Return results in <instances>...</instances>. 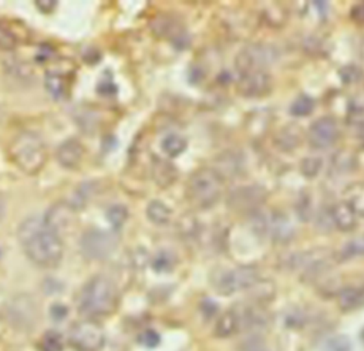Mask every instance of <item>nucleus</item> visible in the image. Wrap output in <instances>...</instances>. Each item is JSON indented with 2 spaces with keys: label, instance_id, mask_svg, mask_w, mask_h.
<instances>
[{
  "label": "nucleus",
  "instance_id": "obj_35",
  "mask_svg": "<svg viewBox=\"0 0 364 351\" xmlns=\"http://www.w3.org/2000/svg\"><path fill=\"white\" fill-rule=\"evenodd\" d=\"M5 213H6V202L2 197H0V219L5 217Z\"/></svg>",
  "mask_w": 364,
  "mask_h": 351
},
{
  "label": "nucleus",
  "instance_id": "obj_19",
  "mask_svg": "<svg viewBox=\"0 0 364 351\" xmlns=\"http://www.w3.org/2000/svg\"><path fill=\"white\" fill-rule=\"evenodd\" d=\"M45 87L54 100H62L67 93L65 77L57 71H47L45 75Z\"/></svg>",
  "mask_w": 364,
  "mask_h": 351
},
{
  "label": "nucleus",
  "instance_id": "obj_30",
  "mask_svg": "<svg viewBox=\"0 0 364 351\" xmlns=\"http://www.w3.org/2000/svg\"><path fill=\"white\" fill-rule=\"evenodd\" d=\"M364 255V238L352 241L345 249H343V256L345 258H354Z\"/></svg>",
  "mask_w": 364,
  "mask_h": 351
},
{
  "label": "nucleus",
  "instance_id": "obj_34",
  "mask_svg": "<svg viewBox=\"0 0 364 351\" xmlns=\"http://www.w3.org/2000/svg\"><path fill=\"white\" fill-rule=\"evenodd\" d=\"M352 17L354 21L360 25H364V3L357 5L353 10H352Z\"/></svg>",
  "mask_w": 364,
  "mask_h": 351
},
{
  "label": "nucleus",
  "instance_id": "obj_1",
  "mask_svg": "<svg viewBox=\"0 0 364 351\" xmlns=\"http://www.w3.org/2000/svg\"><path fill=\"white\" fill-rule=\"evenodd\" d=\"M17 239L27 259L38 267L53 269L63 259L62 237L45 219H25L17 228Z\"/></svg>",
  "mask_w": 364,
  "mask_h": 351
},
{
  "label": "nucleus",
  "instance_id": "obj_11",
  "mask_svg": "<svg viewBox=\"0 0 364 351\" xmlns=\"http://www.w3.org/2000/svg\"><path fill=\"white\" fill-rule=\"evenodd\" d=\"M272 80L266 71H252L239 74L238 91L245 97H260L269 93Z\"/></svg>",
  "mask_w": 364,
  "mask_h": 351
},
{
  "label": "nucleus",
  "instance_id": "obj_32",
  "mask_svg": "<svg viewBox=\"0 0 364 351\" xmlns=\"http://www.w3.org/2000/svg\"><path fill=\"white\" fill-rule=\"evenodd\" d=\"M171 266V263H170V258H168V255H167V253H161V255H158L157 256V259H155V262H154V267L157 269V270H168V267Z\"/></svg>",
  "mask_w": 364,
  "mask_h": 351
},
{
  "label": "nucleus",
  "instance_id": "obj_3",
  "mask_svg": "<svg viewBox=\"0 0 364 351\" xmlns=\"http://www.w3.org/2000/svg\"><path fill=\"white\" fill-rule=\"evenodd\" d=\"M8 155L20 171L26 175H37L47 162V147L36 132L22 131L10 141Z\"/></svg>",
  "mask_w": 364,
  "mask_h": 351
},
{
  "label": "nucleus",
  "instance_id": "obj_8",
  "mask_svg": "<svg viewBox=\"0 0 364 351\" xmlns=\"http://www.w3.org/2000/svg\"><path fill=\"white\" fill-rule=\"evenodd\" d=\"M276 54L273 49L262 45H252L242 49L236 56V70L239 74L252 71H265V69L275 62Z\"/></svg>",
  "mask_w": 364,
  "mask_h": 351
},
{
  "label": "nucleus",
  "instance_id": "obj_13",
  "mask_svg": "<svg viewBox=\"0 0 364 351\" xmlns=\"http://www.w3.org/2000/svg\"><path fill=\"white\" fill-rule=\"evenodd\" d=\"M260 221L258 222V230H260L265 235H269L272 239L285 242L292 238L293 229L285 218H279L276 215H262L259 217Z\"/></svg>",
  "mask_w": 364,
  "mask_h": 351
},
{
  "label": "nucleus",
  "instance_id": "obj_23",
  "mask_svg": "<svg viewBox=\"0 0 364 351\" xmlns=\"http://www.w3.org/2000/svg\"><path fill=\"white\" fill-rule=\"evenodd\" d=\"M346 204L359 215L364 217V182L350 185L346 192Z\"/></svg>",
  "mask_w": 364,
  "mask_h": 351
},
{
  "label": "nucleus",
  "instance_id": "obj_2",
  "mask_svg": "<svg viewBox=\"0 0 364 351\" xmlns=\"http://www.w3.org/2000/svg\"><path fill=\"white\" fill-rule=\"evenodd\" d=\"M120 304L117 285L104 275L93 276L82 289L77 299L78 313L87 320H100L115 313Z\"/></svg>",
  "mask_w": 364,
  "mask_h": 351
},
{
  "label": "nucleus",
  "instance_id": "obj_33",
  "mask_svg": "<svg viewBox=\"0 0 364 351\" xmlns=\"http://www.w3.org/2000/svg\"><path fill=\"white\" fill-rule=\"evenodd\" d=\"M36 6L38 8L40 12H43V13H52L53 9L57 6V2H52V0H42V2H36Z\"/></svg>",
  "mask_w": 364,
  "mask_h": 351
},
{
  "label": "nucleus",
  "instance_id": "obj_5",
  "mask_svg": "<svg viewBox=\"0 0 364 351\" xmlns=\"http://www.w3.org/2000/svg\"><path fill=\"white\" fill-rule=\"evenodd\" d=\"M120 237L117 230L91 229L84 232L80 239L83 256L90 261H104L110 258L118 246Z\"/></svg>",
  "mask_w": 364,
  "mask_h": 351
},
{
  "label": "nucleus",
  "instance_id": "obj_7",
  "mask_svg": "<svg viewBox=\"0 0 364 351\" xmlns=\"http://www.w3.org/2000/svg\"><path fill=\"white\" fill-rule=\"evenodd\" d=\"M69 343L76 351H100L104 347V330L94 320L76 323L69 333Z\"/></svg>",
  "mask_w": 364,
  "mask_h": 351
},
{
  "label": "nucleus",
  "instance_id": "obj_31",
  "mask_svg": "<svg viewBox=\"0 0 364 351\" xmlns=\"http://www.w3.org/2000/svg\"><path fill=\"white\" fill-rule=\"evenodd\" d=\"M141 343L151 348V347H155L159 343V337H158V335L155 333V331H146V333L143 335V337H141Z\"/></svg>",
  "mask_w": 364,
  "mask_h": 351
},
{
  "label": "nucleus",
  "instance_id": "obj_18",
  "mask_svg": "<svg viewBox=\"0 0 364 351\" xmlns=\"http://www.w3.org/2000/svg\"><path fill=\"white\" fill-rule=\"evenodd\" d=\"M152 178L161 188H168L177 181L178 169L168 161L155 158L152 164Z\"/></svg>",
  "mask_w": 364,
  "mask_h": 351
},
{
  "label": "nucleus",
  "instance_id": "obj_21",
  "mask_svg": "<svg viewBox=\"0 0 364 351\" xmlns=\"http://www.w3.org/2000/svg\"><path fill=\"white\" fill-rule=\"evenodd\" d=\"M147 218L155 225H167L172 218V210L161 201H151L147 206Z\"/></svg>",
  "mask_w": 364,
  "mask_h": 351
},
{
  "label": "nucleus",
  "instance_id": "obj_20",
  "mask_svg": "<svg viewBox=\"0 0 364 351\" xmlns=\"http://www.w3.org/2000/svg\"><path fill=\"white\" fill-rule=\"evenodd\" d=\"M188 147V141L185 136H182L179 134H170L161 143V149L164 151V154L170 158H177L179 155L185 152Z\"/></svg>",
  "mask_w": 364,
  "mask_h": 351
},
{
  "label": "nucleus",
  "instance_id": "obj_4",
  "mask_svg": "<svg viewBox=\"0 0 364 351\" xmlns=\"http://www.w3.org/2000/svg\"><path fill=\"white\" fill-rule=\"evenodd\" d=\"M224 192V178L214 168H199L187 182V199L196 209L212 208Z\"/></svg>",
  "mask_w": 364,
  "mask_h": 351
},
{
  "label": "nucleus",
  "instance_id": "obj_6",
  "mask_svg": "<svg viewBox=\"0 0 364 351\" xmlns=\"http://www.w3.org/2000/svg\"><path fill=\"white\" fill-rule=\"evenodd\" d=\"M259 280V273L252 266H239L222 270L214 279V287L222 296H231L238 291L252 289Z\"/></svg>",
  "mask_w": 364,
  "mask_h": 351
},
{
  "label": "nucleus",
  "instance_id": "obj_15",
  "mask_svg": "<svg viewBox=\"0 0 364 351\" xmlns=\"http://www.w3.org/2000/svg\"><path fill=\"white\" fill-rule=\"evenodd\" d=\"M262 199H264V193L259 188H240L231 193L229 205L235 209L245 210L255 208L262 202Z\"/></svg>",
  "mask_w": 364,
  "mask_h": 351
},
{
  "label": "nucleus",
  "instance_id": "obj_10",
  "mask_svg": "<svg viewBox=\"0 0 364 351\" xmlns=\"http://www.w3.org/2000/svg\"><path fill=\"white\" fill-rule=\"evenodd\" d=\"M309 143L313 148L325 149L332 147L339 138V127L332 117H321L309 128Z\"/></svg>",
  "mask_w": 364,
  "mask_h": 351
},
{
  "label": "nucleus",
  "instance_id": "obj_26",
  "mask_svg": "<svg viewBox=\"0 0 364 351\" xmlns=\"http://www.w3.org/2000/svg\"><path fill=\"white\" fill-rule=\"evenodd\" d=\"M40 350L42 351H62L63 350V339L62 335L57 331H47L40 341Z\"/></svg>",
  "mask_w": 364,
  "mask_h": 351
},
{
  "label": "nucleus",
  "instance_id": "obj_29",
  "mask_svg": "<svg viewBox=\"0 0 364 351\" xmlns=\"http://www.w3.org/2000/svg\"><path fill=\"white\" fill-rule=\"evenodd\" d=\"M320 169H321V160L315 158V157L305 158L302 161V165H300L302 173L308 178H315L316 175L320 172Z\"/></svg>",
  "mask_w": 364,
  "mask_h": 351
},
{
  "label": "nucleus",
  "instance_id": "obj_16",
  "mask_svg": "<svg viewBox=\"0 0 364 351\" xmlns=\"http://www.w3.org/2000/svg\"><path fill=\"white\" fill-rule=\"evenodd\" d=\"M330 218L336 228L343 232H350L357 225V213L346 202L333 205L330 209Z\"/></svg>",
  "mask_w": 364,
  "mask_h": 351
},
{
  "label": "nucleus",
  "instance_id": "obj_27",
  "mask_svg": "<svg viewBox=\"0 0 364 351\" xmlns=\"http://www.w3.org/2000/svg\"><path fill=\"white\" fill-rule=\"evenodd\" d=\"M17 36L12 32V29L3 23H0V50L12 51L17 47Z\"/></svg>",
  "mask_w": 364,
  "mask_h": 351
},
{
  "label": "nucleus",
  "instance_id": "obj_9",
  "mask_svg": "<svg viewBox=\"0 0 364 351\" xmlns=\"http://www.w3.org/2000/svg\"><path fill=\"white\" fill-rule=\"evenodd\" d=\"M38 317L37 306L29 296H19L6 307V320L16 330H32Z\"/></svg>",
  "mask_w": 364,
  "mask_h": 351
},
{
  "label": "nucleus",
  "instance_id": "obj_22",
  "mask_svg": "<svg viewBox=\"0 0 364 351\" xmlns=\"http://www.w3.org/2000/svg\"><path fill=\"white\" fill-rule=\"evenodd\" d=\"M364 302V293L360 289L349 287L340 291L339 295V306L341 310L350 311L360 307Z\"/></svg>",
  "mask_w": 364,
  "mask_h": 351
},
{
  "label": "nucleus",
  "instance_id": "obj_36",
  "mask_svg": "<svg viewBox=\"0 0 364 351\" xmlns=\"http://www.w3.org/2000/svg\"><path fill=\"white\" fill-rule=\"evenodd\" d=\"M258 351H260V350H258Z\"/></svg>",
  "mask_w": 364,
  "mask_h": 351
},
{
  "label": "nucleus",
  "instance_id": "obj_12",
  "mask_svg": "<svg viewBox=\"0 0 364 351\" xmlns=\"http://www.w3.org/2000/svg\"><path fill=\"white\" fill-rule=\"evenodd\" d=\"M86 155V147L77 138H69L57 148V162L66 169H77L82 165Z\"/></svg>",
  "mask_w": 364,
  "mask_h": 351
},
{
  "label": "nucleus",
  "instance_id": "obj_25",
  "mask_svg": "<svg viewBox=\"0 0 364 351\" xmlns=\"http://www.w3.org/2000/svg\"><path fill=\"white\" fill-rule=\"evenodd\" d=\"M313 108H315V101L309 95H299L291 107V112L292 115L296 117H306L313 111Z\"/></svg>",
  "mask_w": 364,
  "mask_h": 351
},
{
  "label": "nucleus",
  "instance_id": "obj_24",
  "mask_svg": "<svg viewBox=\"0 0 364 351\" xmlns=\"http://www.w3.org/2000/svg\"><path fill=\"white\" fill-rule=\"evenodd\" d=\"M107 221L114 228V230L120 229L128 219V209L124 205H113L106 212Z\"/></svg>",
  "mask_w": 364,
  "mask_h": 351
},
{
  "label": "nucleus",
  "instance_id": "obj_14",
  "mask_svg": "<svg viewBox=\"0 0 364 351\" xmlns=\"http://www.w3.org/2000/svg\"><path fill=\"white\" fill-rule=\"evenodd\" d=\"M45 221L60 235V230L67 229L76 221V210L71 205L60 202L47 210Z\"/></svg>",
  "mask_w": 364,
  "mask_h": 351
},
{
  "label": "nucleus",
  "instance_id": "obj_28",
  "mask_svg": "<svg viewBox=\"0 0 364 351\" xmlns=\"http://www.w3.org/2000/svg\"><path fill=\"white\" fill-rule=\"evenodd\" d=\"M323 351H352V343L346 336H334L325 341Z\"/></svg>",
  "mask_w": 364,
  "mask_h": 351
},
{
  "label": "nucleus",
  "instance_id": "obj_17",
  "mask_svg": "<svg viewBox=\"0 0 364 351\" xmlns=\"http://www.w3.org/2000/svg\"><path fill=\"white\" fill-rule=\"evenodd\" d=\"M214 331H215V336L219 339H227V337L236 335L238 331H242L239 311L236 308H231L225 311V313L218 319Z\"/></svg>",
  "mask_w": 364,
  "mask_h": 351
}]
</instances>
